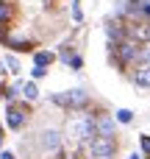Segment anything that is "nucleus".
<instances>
[{
    "label": "nucleus",
    "mask_w": 150,
    "mask_h": 159,
    "mask_svg": "<svg viewBox=\"0 0 150 159\" xmlns=\"http://www.w3.org/2000/svg\"><path fill=\"white\" fill-rule=\"evenodd\" d=\"M142 59H145V61L150 64V50H145V53H142Z\"/></svg>",
    "instance_id": "nucleus-21"
},
{
    "label": "nucleus",
    "mask_w": 150,
    "mask_h": 159,
    "mask_svg": "<svg viewBox=\"0 0 150 159\" xmlns=\"http://www.w3.org/2000/svg\"><path fill=\"white\" fill-rule=\"evenodd\" d=\"M72 20H75V22L84 20V14H81V0H72Z\"/></svg>",
    "instance_id": "nucleus-14"
},
{
    "label": "nucleus",
    "mask_w": 150,
    "mask_h": 159,
    "mask_svg": "<svg viewBox=\"0 0 150 159\" xmlns=\"http://www.w3.org/2000/svg\"><path fill=\"white\" fill-rule=\"evenodd\" d=\"M117 120H120V123H131V120H134V112H131V109H120V112H117Z\"/></svg>",
    "instance_id": "nucleus-13"
},
{
    "label": "nucleus",
    "mask_w": 150,
    "mask_h": 159,
    "mask_svg": "<svg viewBox=\"0 0 150 159\" xmlns=\"http://www.w3.org/2000/svg\"><path fill=\"white\" fill-rule=\"evenodd\" d=\"M6 123H8V129L19 131V129L25 126V112H22L19 106H8V112H6Z\"/></svg>",
    "instance_id": "nucleus-6"
},
{
    "label": "nucleus",
    "mask_w": 150,
    "mask_h": 159,
    "mask_svg": "<svg viewBox=\"0 0 150 159\" xmlns=\"http://www.w3.org/2000/svg\"><path fill=\"white\" fill-rule=\"evenodd\" d=\"M8 20H11V6L0 0V22H8Z\"/></svg>",
    "instance_id": "nucleus-12"
},
{
    "label": "nucleus",
    "mask_w": 150,
    "mask_h": 159,
    "mask_svg": "<svg viewBox=\"0 0 150 159\" xmlns=\"http://www.w3.org/2000/svg\"><path fill=\"white\" fill-rule=\"evenodd\" d=\"M145 36H148V39H150V25H148V31H145Z\"/></svg>",
    "instance_id": "nucleus-22"
},
{
    "label": "nucleus",
    "mask_w": 150,
    "mask_h": 159,
    "mask_svg": "<svg viewBox=\"0 0 150 159\" xmlns=\"http://www.w3.org/2000/svg\"><path fill=\"white\" fill-rule=\"evenodd\" d=\"M117 53H120V61H122V64H128L131 59L142 56V50H139V45H136L134 39H125V42H120V45H117Z\"/></svg>",
    "instance_id": "nucleus-5"
},
{
    "label": "nucleus",
    "mask_w": 150,
    "mask_h": 159,
    "mask_svg": "<svg viewBox=\"0 0 150 159\" xmlns=\"http://www.w3.org/2000/svg\"><path fill=\"white\" fill-rule=\"evenodd\" d=\"M97 134H103V137H114V120L111 117H97Z\"/></svg>",
    "instance_id": "nucleus-7"
},
{
    "label": "nucleus",
    "mask_w": 150,
    "mask_h": 159,
    "mask_svg": "<svg viewBox=\"0 0 150 159\" xmlns=\"http://www.w3.org/2000/svg\"><path fill=\"white\" fill-rule=\"evenodd\" d=\"M0 95H3V89H0Z\"/></svg>",
    "instance_id": "nucleus-25"
},
{
    "label": "nucleus",
    "mask_w": 150,
    "mask_h": 159,
    "mask_svg": "<svg viewBox=\"0 0 150 159\" xmlns=\"http://www.w3.org/2000/svg\"><path fill=\"white\" fill-rule=\"evenodd\" d=\"M128 159H142V157H136V154H134V157H128Z\"/></svg>",
    "instance_id": "nucleus-23"
},
{
    "label": "nucleus",
    "mask_w": 150,
    "mask_h": 159,
    "mask_svg": "<svg viewBox=\"0 0 150 159\" xmlns=\"http://www.w3.org/2000/svg\"><path fill=\"white\" fill-rule=\"evenodd\" d=\"M0 159H14V154H11V151H3V154H0Z\"/></svg>",
    "instance_id": "nucleus-20"
},
{
    "label": "nucleus",
    "mask_w": 150,
    "mask_h": 159,
    "mask_svg": "<svg viewBox=\"0 0 150 159\" xmlns=\"http://www.w3.org/2000/svg\"><path fill=\"white\" fill-rule=\"evenodd\" d=\"M53 59H56V53H50V50H39V53L33 56V61H36V64H42V67H45V64H50Z\"/></svg>",
    "instance_id": "nucleus-10"
},
{
    "label": "nucleus",
    "mask_w": 150,
    "mask_h": 159,
    "mask_svg": "<svg viewBox=\"0 0 150 159\" xmlns=\"http://www.w3.org/2000/svg\"><path fill=\"white\" fill-rule=\"evenodd\" d=\"M142 14H145V17H150V0H145V3H142Z\"/></svg>",
    "instance_id": "nucleus-19"
},
{
    "label": "nucleus",
    "mask_w": 150,
    "mask_h": 159,
    "mask_svg": "<svg viewBox=\"0 0 150 159\" xmlns=\"http://www.w3.org/2000/svg\"><path fill=\"white\" fill-rule=\"evenodd\" d=\"M53 103L58 106H67V109H81L89 103V95L84 89H70V92H61V95H53Z\"/></svg>",
    "instance_id": "nucleus-2"
},
{
    "label": "nucleus",
    "mask_w": 150,
    "mask_h": 159,
    "mask_svg": "<svg viewBox=\"0 0 150 159\" xmlns=\"http://www.w3.org/2000/svg\"><path fill=\"white\" fill-rule=\"evenodd\" d=\"M72 59H75V53H72V48H64V50H61V61H67V64H70Z\"/></svg>",
    "instance_id": "nucleus-16"
},
{
    "label": "nucleus",
    "mask_w": 150,
    "mask_h": 159,
    "mask_svg": "<svg viewBox=\"0 0 150 159\" xmlns=\"http://www.w3.org/2000/svg\"><path fill=\"white\" fill-rule=\"evenodd\" d=\"M6 64L11 67V73H19V64H17V59H14V56H6Z\"/></svg>",
    "instance_id": "nucleus-17"
},
{
    "label": "nucleus",
    "mask_w": 150,
    "mask_h": 159,
    "mask_svg": "<svg viewBox=\"0 0 150 159\" xmlns=\"http://www.w3.org/2000/svg\"><path fill=\"white\" fill-rule=\"evenodd\" d=\"M134 81H136V87H150V64H142L134 73Z\"/></svg>",
    "instance_id": "nucleus-8"
},
{
    "label": "nucleus",
    "mask_w": 150,
    "mask_h": 159,
    "mask_svg": "<svg viewBox=\"0 0 150 159\" xmlns=\"http://www.w3.org/2000/svg\"><path fill=\"white\" fill-rule=\"evenodd\" d=\"M0 143H3V131H0Z\"/></svg>",
    "instance_id": "nucleus-24"
},
{
    "label": "nucleus",
    "mask_w": 150,
    "mask_h": 159,
    "mask_svg": "<svg viewBox=\"0 0 150 159\" xmlns=\"http://www.w3.org/2000/svg\"><path fill=\"white\" fill-rule=\"evenodd\" d=\"M22 95H25L28 101H36V98H39V89H36V84H33V81L22 84Z\"/></svg>",
    "instance_id": "nucleus-11"
},
{
    "label": "nucleus",
    "mask_w": 150,
    "mask_h": 159,
    "mask_svg": "<svg viewBox=\"0 0 150 159\" xmlns=\"http://www.w3.org/2000/svg\"><path fill=\"white\" fill-rule=\"evenodd\" d=\"M86 151H89V157H95V159H109V157H114V151H117V143H114V137L95 134V137L86 143Z\"/></svg>",
    "instance_id": "nucleus-1"
},
{
    "label": "nucleus",
    "mask_w": 150,
    "mask_h": 159,
    "mask_svg": "<svg viewBox=\"0 0 150 159\" xmlns=\"http://www.w3.org/2000/svg\"><path fill=\"white\" fill-rule=\"evenodd\" d=\"M31 75H33V78H45V75H47V70H45L42 64H33V70H31Z\"/></svg>",
    "instance_id": "nucleus-15"
},
{
    "label": "nucleus",
    "mask_w": 150,
    "mask_h": 159,
    "mask_svg": "<svg viewBox=\"0 0 150 159\" xmlns=\"http://www.w3.org/2000/svg\"><path fill=\"white\" fill-rule=\"evenodd\" d=\"M8 48H14V50H31V42L28 39H22V36H8V42H6Z\"/></svg>",
    "instance_id": "nucleus-9"
},
{
    "label": "nucleus",
    "mask_w": 150,
    "mask_h": 159,
    "mask_svg": "<svg viewBox=\"0 0 150 159\" xmlns=\"http://www.w3.org/2000/svg\"><path fill=\"white\" fill-rule=\"evenodd\" d=\"M39 148H42L45 154H56V151L61 148V134H58L56 129H45V131L39 134Z\"/></svg>",
    "instance_id": "nucleus-4"
},
{
    "label": "nucleus",
    "mask_w": 150,
    "mask_h": 159,
    "mask_svg": "<svg viewBox=\"0 0 150 159\" xmlns=\"http://www.w3.org/2000/svg\"><path fill=\"white\" fill-rule=\"evenodd\" d=\"M139 143H142V151H145V157H150V137H139Z\"/></svg>",
    "instance_id": "nucleus-18"
},
{
    "label": "nucleus",
    "mask_w": 150,
    "mask_h": 159,
    "mask_svg": "<svg viewBox=\"0 0 150 159\" xmlns=\"http://www.w3.org/2000/svg\"><path fill=\"white\" fill-rule=\"evenodd\" d=\"M72 134H75L78 140H89V137H95V134H97V120H95L92 115H84V117L72 126Z\"/></svg>",
    "instance_id": "nucleus-3"
}]
</instances>
